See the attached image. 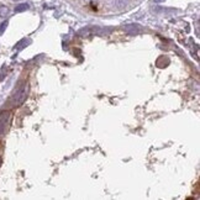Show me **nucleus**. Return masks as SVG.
<instances>
[{
	"mask_svg": "<svg viewBox=\"0 0 200 200\" xmlns=\"http://www.w3.org/2000/svg\"><path fill=\"white\" fill-rule=\"evenodd\" d=\"M27 93H28V84L27 83H22L15 89V91L11 94L10 99L8 100L6 105L9 108H17L20 105L23 104V101L27 98Z\"/></svg>",
	"mask_w": 200,
	"mask_h": 200,
	"instance_id": "1",
	"label": "nucleus"
},
{
	"mask_svg": "<svg viewBox=\"0 0 200 200\" xmlns=\"http://www.w3.org/2000/svg\"><path fill=\"white\" fill-rule=\"evenodd\" d=\"M10 117H11V113L8 110H4V111H0V137L4 136L5 130L8 127V123L10 121Z\"/></svg>",
	"mask_w": 200,
	"mask_h": 200,
	"instance_id": "2",
	"label": "nucleus"
},
{
	"mask_svg": "<svg viewBox=\"0 0 200 200\" xmlns=\"http://www.w3.org/2000/svg\"><path fill=\"white\" fill-rule=\"evenodd\" d=\"M123 30H125L127 33L130 35H136L140 32V26L138 25H135V23H131V25H126L123 27Z\"/></svg>",
	"mask_w": 200,
	"mask_h": 200,
	"instance_id": "3",
	"label": "nucleus"
},
{
	"mask_svg": "<svg viewBox=\"0 0 200 200\" xmlns=\"http://www.w3.org/2000/svg\"><path fill=\"white\" fill-rule=\"evenodd\" d=\"M28 8V4H26V3H22V4H19L17 5V6L15 8V11L16 13H22V11H26Z\"/></svg>",
	"mask_w": 200,
	"mask_h": 200,
	"instance_id": "4",
	"label": "nucleus"
},
{
	"mask_svg": "<svg viewBox=\"0 0 200 200\" xmlns=\"http://www.w3.org/2000/svg\"><path fill=\"white\" fill-rule=\"evenodd\" d=\"M9 14V9L5 5H0V17H5Z\"/></svg>",
	"mask_w": 200,
	"mask_h": 200,
	"instance_id": "5",
	"label": "nucleus"
},
{
	"mask_svg": "<svg viewBox=\"0 0 200 200\" xmlns=\"http://www.w3.org/2000/svg\"><path fill=\"white\" fill-rule=\"evenodd\" d=\"M6 26H8V21H4L1 25H0V36L5 32V30H6Z\"/></svg>",
	"mask_w": 200,
	"mask_h": 200,
	"instance_id": "6",
	"label": "nucleus"
},
{
	"mask_svg": "<svg viewBox=\"0 0 200 200\" xmlns=\"http://www.w3.org/2000/svg\"><path fill=\"white\" fill-rule=\"evenodd\" d=\"M153 1H155V3H157V4H160V3H163L164 0H153Z\"/></svg>",
	"mask_w": 200,
	"mask_h": 200,
	"instance_id": "7",
	"label": "nucleus"
},
{
	"mask_svg": "<svg viewBox=\"0 0 200 200\" xmlns=\"http://www.w3.org/2000/svg\"><path fill=\"white\" fill-rule=\"evenodd\" d=\"M0 164H1V158H0Z\"/></svg>",
	"mask_w": 200,
	"mask_h": 200,
	"instance_id": "8",
	"label": "nucleus"
}]
</instances>
